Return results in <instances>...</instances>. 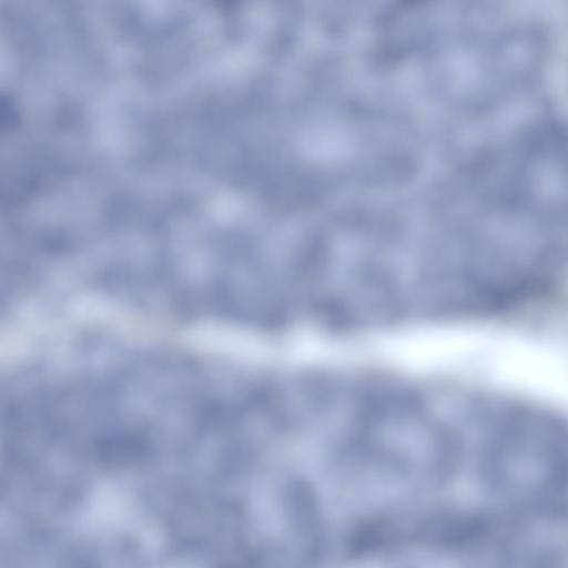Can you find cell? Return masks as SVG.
Returning <instances> with one entry per match:
<instances>
[{
	"instance_id": "6da1fadb",
	"label": "cell",
	"mask_w": 568,
	"mask_h": 568,
	"mask_svg": "<svg viewBox=\"0 0 568 568\" xmlns=\"http://www.w3.org/2000/svg\"><path fill=\"white\" fill-rule=\"evenodd\" d=\"M486 471L493 487L517 503L558 505L564 488L558 427L530 414L504 420L487 449Z\"/></svg>"
}]
</instances>
